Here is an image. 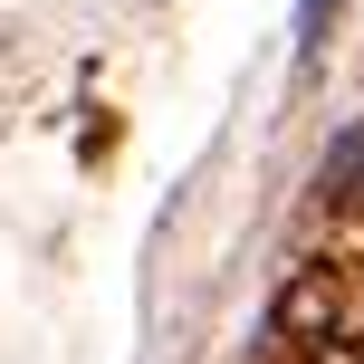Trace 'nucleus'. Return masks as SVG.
Masks as SVG:
<instances>
[{"instance_id":"nucleus-1","label":"nucleus","mask_w":364,"mask_h":364,"mask_svg":"<svg viewBox=\"0 0 364 364\" xmlns=\"http://www.w3.org/2000/svg\"><path fill=\"white\" fill-rule=\"evenodd\" d=\"M355 182H364V134H346V154H336V173H326V192H346V201H355Z\"/></svg>"}]
</instances>
